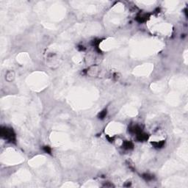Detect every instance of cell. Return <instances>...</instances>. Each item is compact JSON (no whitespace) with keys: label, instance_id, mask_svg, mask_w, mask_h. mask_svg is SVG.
<instances>
[{"label":"cell","instance_id":"3957f363","mask_svg":"<svg viewBox=\"0 0 188 188\" xmlns=\"http://www.w3.org/2000/svg\"><path fill=\"white\" fill-rule=\"evenodd\" d=\"M129 132H132V133L137 135V134L140 133L142 132V130H141V128L139 126H133L129 128Z\"/></svg>","mask_w":188,"mask_h":188},{"label":"cell","instance_id":"8992f818","mask_svg":"<svg viewBox=\"0 0 188 188\" xmlns=\"http://www.w3.org/2000/svg\"><path fill=\"white\" fill-rule=\"evenodd\" d=\"M152 144L156 147V148H162L164 144H165V141H159V142H155V143H152Z\"/></svg>","mask_w":188,"mask_h":188},{"label":"cell","instance_id":"52a82bcc","mask_svg":"<svg viewBox=\"0 0 188 188\" xmlns=\"http://www.w3.org/2000/svg\"><path fill=\"white\" fill-rule=\"evenodd\" d=\"M107 113V110H102V112H100V113L99 114V119H104V118L106 117Z\"/></svg>","mask_w":188,"mask_h":188},{"label":"cell","instance_id":"5b68a950","mask_svg":"<svg viewBox=\"0 0 188 188\" xmlns=\"http://www.w3.org/2000/svg\"><path fill=\"white\" fill-rule=\"evenodd\" d=\"M123 147L125 148V149H132L134 147V145L132 142L130 141H124V143H123Z\"/></svg>","mask_w":188,"mask_h":188},{"label":"cell","instance_id":"ba28073f","mask_svg":"<svg viewBox=\"0 0 188 188\" xmlns=\"http://www.w3.org/2000/svg\"><path fill=\"white\" fill-rule=\"evenodd\" d=\"M143 178L144 179L147 180V181H149V180H151V179L154 178V176H152L151 175H149V174L146 173V174H143Z\"/></svg>","mask_w":188,"mask_h":188},{"label":"cell","instance_id":"7a4b0ae2","mask_svg":"<svg viewBox=\"0 0 188 188\" xmlns=\"http://www.w3.org/2000/svg\"><path fill=\"white\" fill-rule=\"evenodd\" d=\"M149 17V15L148 14H143V15H140L138 16L137 18H136V20L140 22V23H143V22H145Z\"/></svg>","mask_w":188,"mask_h":188},{"label":"cell","instance_id":"277c9868","mask_svg":"<svg viewBox=\"0 0 188 188\" xmlns=\"http://www.w3.org/2000/svg\"><path fill=\"white\" fill-rule=\"evenodd\" d=\"M148 135H146V134H145V133H143L142 132H141L140 133H139V134L137 135V140H139V141H144V140H148Z\"/></svg>","mask_w":188,"mask_h":188},{"label":"cell","instance_id":"6da1fadb","mask_svg":"<svg viewBox=\"0 0 188 188\" xmlns=\"http://www.w3.org/2000/svg\"><path fill=\"white\" fill-rule=\"evenodd\" d=\"M1 135L2 137L5 139H7L10 141L15 140V134L13 131L12 129L8 128V127H4L2 128L1 129Z\"/></svg>","mask_w":188,"mask_h":188},{"label":"cell","instance_id":"9c48e42d","mask_svg":"<svg viewBox=\"0 0 188 188\" xmlns=\"http://www.w3.org/2000/svg\"><path fill=\"white\" fill-rule=\"evenodd\" d=\"M43 151H44L46 153H48V154H51V153H52V149H51L50 147H49V146H44V147L43 148Z\"/></svg>","mask_w":188,"mask_h":188}]
</instances>
